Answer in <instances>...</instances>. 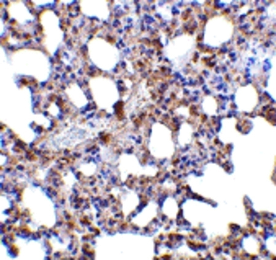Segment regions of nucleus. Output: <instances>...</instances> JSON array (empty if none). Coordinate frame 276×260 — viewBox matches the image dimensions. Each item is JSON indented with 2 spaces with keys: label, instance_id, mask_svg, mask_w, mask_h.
I'll use <instances>...</instances> for the list:
<instances>
[{
  "label": "nucleus",
  "instance_id": "8",
  "mask_svg": "<svg viewBox=\"0 0 276 260\" xmlns=\"http://www.w3.org/2000/svg\"><path fill=\"white\" fill-rule=\"evenodd\" d=\"M159 171V169L155 165H147L143 166L142 175L148 177L155 176Z\"/></svg>",
  "mask_w": 276,
  "mask_h": 260
},
{
  "label": "nucleus",
  "instance_id": "9",
  "mask_svg": "<svg viewBox=\"0 0 276 260\" xmlns=\"http://www.w3.org/2000/svg\"><path fill=\"white\" fill-rule=\"evenodd\" d=\"M177 113L186 119L189 117V110L186 108H179L177 109Z\"/></svg>",
  "mask_w": 276,
  "mask_h": 260
},
{
  "label": "nucleus",
  "instance_id": "6",
  "mask_svg": "<svg viewBox=\"0 0 276 260\" xmlns=\"http://www.w3.org/2000/svg\"><path fill=\"white\" fill-rule=\"evenodd\" d=\"M202 106L204 112L209 115H214L216 113L217 105L214 99L210 97H207L203 100Z\"/></svg>",
  "mask_w": 276,
  "mask_h": 260
},
{
  "label": "nucleus",
  "instance_id": "4",
  "mask_svg": "<svg viewBox=\"0 0 276 260\" xmlns=\"http://www.w3.org/2000/svg\"><path fill=\"white\" fill-rule=\"evenodd\" d=\"M194 132L191 124L184 122L181 124L177 135V142L180 147H184L191 143Z\"/></svg>",
  "mask_w": 276,
  "mask_h": 260
},
{
  "label": "nucleus",
  "instance_id": "5",
  "mask_svg": "<svg viewBox=\"0 0 276 260\" xmlns=\"http://www.w3.org/2000/svg\"><path fill=\"white\" fill-rule=\"evenodd\" d=\"M125 192L121 197V202L124 211L129 212L133 210L138 205V197L133 191L125 187Z\"/></svg>",
  "mask_w": 276,
  "mask_h": 260
},
{
  "label": "nucleus",
  "instance_id": "2",
  "mask_svg": "<svg viewBox=\"0 0 276 260\" xmlns=\"http://www.w3.org/2000/svg\"><path fill=\"white\" fill-rule=\"evenodd\" d=\"M143 168L135 156L123 155L120 157L118 166L121 181L125 182L130 175L137 177L142 175Z\"/></svg>",
  "mask_w": 276,
  "mask_h": 260
},
{
  "label": "nucleus",
  "instance_id": "1",
  "mask_svg": "<svg viewBox=\"0 0 276 260\" xmlns=\"http://www.w3.org/2000/svg\"><path fill=\"white\" fill-rule=\"evenodd\" d=\"M149 147L151 154L159 159L170 158L175 150L171 131L159 123L154 125Z\"/></svg>",
  "mask_w": 276,
  "mask_h": 260
},
{
  "label": "nucleus",
  "instance_id": "3",
  "mask_svg": "<svg viewBox=\"0 0 276 260\" xmlns=\"http://www.w3.org/2000/svg\"><path fill=\"white\" fill-rule=\"evenodd\" d=\"M81 8L85 14L102 19L104 17V3L101 1H82Z\"/></svg>",
  "mask_w": 276,
  "mask_h": 260
},
{
  "label": "nucleus",
  "instance_id": "7",
  "mask_svg": "<svg viewBox=\"0 0 276 260\" xmlns=\"http://www.w3.org/2000/svg\"><path fill=\"white\" fill-rule=\"evenodd\" d=\"M97 170V166L93 163L83 164L79 168V170L84 175L89 177L94 174Z\"/></svg>",
  "mask_w": 276,
  "mask_h": 260
}]
</instances>
